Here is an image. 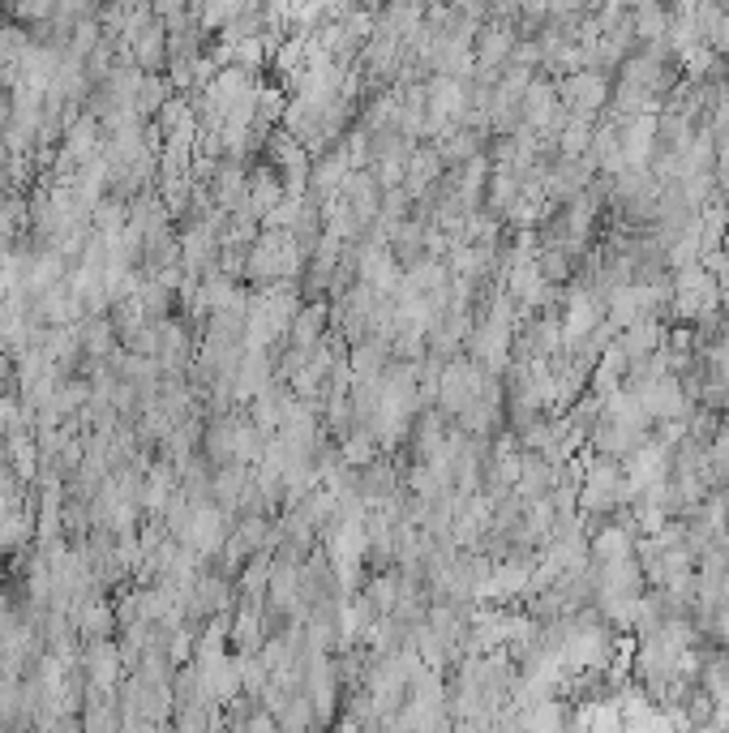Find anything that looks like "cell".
<instances>
[{
	"label": "cell",
	"mask_w": 729,
	"mask_h": 733,
	"mask_svg": "<svg viewBox=\"0 0 729 733\" xmlns=\"http://www.w3.org/2000/svg\"><path fill=\"white\" fill-rule=\"evenodd\" d=\"M563 99L575 116H588V112H597L600 103L609 99V86H605V78H600L597 69H579V73H571L563 82Z\"/></svg>",
	"instance_id": "1"
},
{
	"label": "cell",
	"mask_w": 729,
	"mask_h": 733,
	"mask_svg": "<svg viewBox=\"0 0 729 733\" xmlns=\"http://www.w3.org/2000/svg\"><path fill=\"white\" fill-rule=\"evenodd\" d=\"M91 665H95V682L107 686L112 678H116V656H112V648H95L91 652Z\"/></svg>",
	"instance_id": "2"
}]
</instances>
